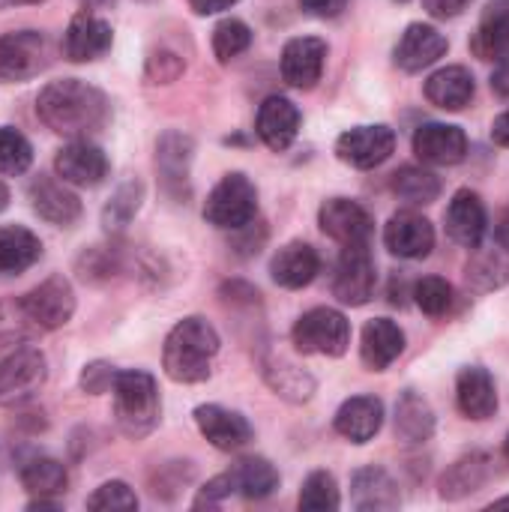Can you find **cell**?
Instances as JSON below:
<instances>
[{
	"mask_svg": "<svg viewBox=\"0 0 509 512\" xmlns=\"http://www.w3.org/2000/svg\"><path fill=\"white\" fill-rule=\"evenodd\" d=\"M36 114L57 135L87 138L105 129L111 105L99 87L78 78H63L42 87V93L36 96Z\"/></svg>",
	"mask_w": 509,
	"mask_h": 512,
	"instance_id": "1",
	"label": "cell"
},
{
	"mask_svg": "<svg viewBox=\"0 0 509 512\" xmlns=\"http://www.w3.org/2000/svg\"><path fill=\"white\" fill-rule=\"evenodd\" d=\"M219 354V333L204 318L192 315L171 327L162 348V369L177 384H201L210 378L213 357Z\"/></svg>",
	"mask_w": 509,
	"mask_h": 512,
	"instance_id": "2",
	"label": "cell"
},
{
	"mask_svg": "<svg viewBox=\"0 0 509 512\" xmlns=\"http://www.w3.org/2000/svg\"><path fill=\"white\" fill-rule=\"evenodd\" d=\"M159 414H162V402H159L153 375H147L141 369L117 372V381H114L117 429L132 441H141L159 426Z\"/></svg>",
	"mask_w": 509,
	"mask_h": 512,
	"instance_id": "3",
	"label": "cell"
},
{
	"mask_svg": "<svg viewBox=\"0 0 509 512\" xmlns=\"http://www.w3.org/2000/svg\"><path fill=\"white\" fill-rule=\"evenodd\" d=\"M255 213H258V189L240 171L225 174L213 186L204 204V219L216 228H231V231L249 228Z\"/></svg>",
	"mask_w": 509,
	"mask_h": 512,
	"instance_id": "4",
	"label": "cell"
},
{
	"mask_svg": "<svg viewBox=\"0 0 509 512\" xmlns=\"http://www.w3.org/2000/svg\"><path fill=\"white\" fill-rule=\"evenodd\" d=\"M300 354H321V357H342L351 345V324L336 309H312L300 315L291 333Z\"/></svg>",
	"mask_w": 509,
	"mask_h": 512,
	"instance_id": "5",
	"label": "cell"
},
{
	"mask_svg": "<svg viewBox=\"0 0 509 512\" xmlns=\"http://www.w3.org/2000/svg\"><path fill=\"white\" fill-rule=\"evenodd\" d=\"M24 318L39 330H60L75 315V291L63 276H48L18 300Z\"/></svg>",
	"mask_w": 509,
	"mask_h": 512,
	"instance_id": "6",
	"label": "cell"
},
{
	"mask_svg": "<svg viewBox=\"0 0 509 512\" xmlns=\"http://www.w3.org/2000/svg\"><path fill=\"white\" fill-rule=\"evenodd\" d=\"M48 378L45 354L36 348H18L0 360V408L21 405L33 399Z\"/></svg>",
	"mask_w": 509,
	"mask_h": 512,
	"instance_id": "7",
	"label": "cell"
},
{
	"mask_svg": "<svg viewBox=\"0 0 509 512\" xmlns=\"http://www.w3.org/2000/svg\"><path fill=\"white\" fill-rule=\"evenodd\" d=\"M375 261L369 246H342L336 273H333V297L345 306H366L375 297Z\"/></svg>",
	"mask_w": 509,
	"mask_h": 512,
	"instance_id": "8",
	"label": "cell"
},
{
	"mask_svg": "<svg viewBox=\"0 0 509 512\" xmlns=\"http://www.w3.org/2000/svg\"><path fill=\"white\" fill-rule=\"evenodd\" d=\"M48 63V42L39 30L0 36V81H27Z\"/></svg>",
	"mask_w": 509,
	"mask_h": 512,
	"instance_id": "9",
	"label": "cell"
},
{
	"mask_svg": "<svg viewBox=\"0 0 509 512\" xmlns=\"http://www.w3.org/2000/svg\"><path fill=\"white\" fill-rule=\"evenodd\" d=\"M396 150V132L384 123L378 126H354L348 132L339 135L336 141V153L342 162L354 165V168H378L381 162H387Z\"/></svg>",
	"mask_w": 509,
	"mask_h": 512,
	"instance_id": "10",
	"label": "cell"
},
{
	"mask_svg": "<svg viewBox=\"0 0 509 512\" xmlns=\"http://www.w3.org/2000/svg\"><path fill=\"white\" fill-rule=\"evenodd\" d=\"M318 222H321V231L342 246H369V240L375 234V222H372L369 210L351 198L324 201Z\"/></svg>",
	"mask_w": 509,
	"mask_h": 512,
	"instance_id": "11",
	"label": "cell"
},
{
	"mask_svg": "<svg viewBox=\"0 0 509 512\" xmlns=\"http://www.w3.org/2000/svg\"><path fill=\"white\" fill-rule=\"evenodd\" d=\"M384 243L393 255L420 261V258L432 255V249H435V228L417 210H399L390 216V222L384 228Z\"/></svg>",
	"mask_w": 509,
	"mask_h": 512,
	"instance_id": "12",
	"label": "cell"
},
{
	"mask_svg": "<svg viewBox=\"0 0 509 512\" xmlns=\"http://www.w3.org/2000/svg\"><path fill=\"white\" fill-rule=\"evenodd\" d=\"M57 177L72 186H99L108 177V156L87 138H72L54 159Z\"/></svg>",
	"mask_w": 509,
	"mask_h": 512,
	"instance_id": "13",
	"label": "cell"
},
{
	"mask_svg": "<svg viewBox=\"0 0 509 512\" xmlns=\"http://www.w3.org/2000/svg\"><path fill=\"white\" fill-rule=\"evenodd\" d=\"M195 426L222 453L243 450L252 441L249 420L243 414H237V411L222 408V405H201V408H195Z\"/></svg>",
	"mask_w": 509,
	"mask_h": 512,
	"instance_id": "14",
	"label": "cell"
},
{
	"mask_svg": "<svg viewBox=\"0 0 509 512\" xmlns=\"http://www.w3.org/2000/svg\"><path fill=\"white\" fill-rule=\"evenodd\" d=\"M327 42L318 36H297L282 51V78L297 90H312L321 81Z\"/></svg>",
	"mask_w": 509,
	"mask_h": 512,
	"instance_id": "15",
	"label": "cell"
},
{
	"mask_svg": "<svg viewBox=\"0 0 509 512\" xmlns=\"http://www.w3.org/2000/svg\"><path fill=\"white\" fill-rule=\"evenodd\" d=\"M111 24L93 12H78L63 36V54L72 63H90L99 60L102 54H108L111 48Z\"/></svg>",
	"mask_w": 509,
	"mask_h": 512,
	"instance_id": "16",
	"label": "cell"
},
{
	"mask_svg": "<svg viewBox=\"0 0 509 512\" xmlns=\"http://www.w3.org/2000/svg\"><path fill=\"white\" fill-rule=\"evenodd\" d=\"M414 153L426 165H459L468 153V135L453 123H423L414 132Z\"/></svg>",
	"mask_w": 509,
	"mask_h": 512,
	"instance_id": "17",
	"label": "cell"
},
{
	"mask_svg": "<svg viewBox=\"0 0 509 512\" xmlns=\"http://www.w3.org/2000/svg\"><path fill=\"white\" fill-rule=\"evenodd\" d=\"M27 195H30V207L36 210L39 219L57 225V228H69L81 219V201L75 192H69L63 183H57L54 177H45L39 174L30 186H27Z\"/></svg>",
	"mask_w": 509,
	"mask_h": 512,
	"instance_id": "18",
	"label": "cell"
},
{
	"mask_svg": "<svg viewBox=\"0 0 509 512\" xmlns=\"http://www.w3.org/2000/svg\"><path fill=\"white\" fill-rule=\"evenodd\" d=\"M450 42L447 36L432 27V24H408V30L402 33L399 45H396V66H402L405 72H423L432 63H438L447 54Z\"/></svg>",
	"mask_w": 509,
	"mask_h": 512,
	"instance_id": "19",
	"label": "cell"
},
{
	"mask_svg": "<svg viewBox=\"0 0 509 512\" xmlns=\"http://www.w3.org/2000/svg\"><path fill=\"white\" fill-rule=\"evenodd\" d=\"M300 120H303L300 117V108L291 99H285V96H267L261 102V108H258L255 129H258V138L270 150L282 153V150H288L294 144V138L300 132Z\"/></svg>",
	"mask_w": 509,
	"mask_h": 512,
	"instance_id": "20",
	"label": "cell"
},
{
	"mask_svg": "<svg viewBox=\"0 0 509 512\" xmlns=\"http://www.w3.org/2000/svg\"><path fill=\"white\" fill-rule=\"evenodd\" d=\"M486 231H489V216L480 195L471 189H459L447 207V234L465 249H480Z\"/></svg>",
	"mask_w": 509,
	"mask_h": 512,
	"instance_id": "21",
	"label": "cell"
},
{
	"mask_svg": "<svg viewBox=\"0 0 509 512\" xmlns=\"http://www.w3.org/2000/svg\"><path fill=\"white\" fill-rule=\"evenodd\" d=\"M318 273H321V258H318V252H315L309 243H303V240H294V243L282 246V249L273 255V261H270V276H273V282L282 285V288H291V291L312 285Z\"/></svg>",
	"mask_w": 509,
	"mask_h": 512,
	"instance_id": "22",
	"label": "cell"
},
{
	"mask_svg": "<svg viewBox=\"0 0 509 512\" xmlns=\"http://www.w3.org/2000/svg\"><path fill=\"white\" fill-rule=\"evenodd\" d=\"M351 504L360 512H393L399 510L402 495L396 480L381 468H363L351 480Z\"/></svg>",
	"mask_w": 509,
	"mask_h": 512,
	"instance_id": "23",
	"label": "cell"
},
{
	"mask_svg": "<svg viewBox=\"0 0 509 512\" xmlns=\"http://www.w3.org/2000/svg\"><path fill=\"white\" fill-rule=\"evenodd\" d=\"M456 402L468 420H489L498 411L495 381L483 366H465L456 381Z\"/></svg>",
	"mask_w": 509,
	"mask_h": 512,
	"instance_id": "24",
	"label": "cell"
},
{
	"mask_svg": "<svg viewBox=\"0 0 509 512\" xmlns=\"http://www.w3.org/2000/svg\"><path fill=\"white\" fill-rule=\"evenodd\" d=\"M384 426V402L375 396H354L336 411V432L351 444L372 441Z\"/></svg>",
	"mask_w": 509,
	"mask_h": 512,
	"instance_id": "25",
	"label": "cell"
},
{
	"mask_svg": "<svg viewBox=\"0 0 509 512\" xmlns=\"http://www.w3.org/2000/svg\"><path fill=\"white\" fill-rule=\"evenodd\" d=\"M402 351H405V333L399 330V324H393L390 318H375L366 324L360 357L372 372H384L387 366H393Z\"/></svg>",
	"mask_w": 509,
	"mask_h": 512,
	"instance_id": "26",
	"label": "cell"
},
{
	"mask_svg": "<svg viewBox=\"0 0 509 512\" xmlns=\"http://www.w3.org/2000/svg\"><path fill=\"white\" fill-rule=\"evenodd\" d=\"M195 144L183 132H165L156 144V168L165 180V189L180 195L186 180H189V165H192Z\"/></svg>",
	"mask_w": 509,
	"mask_h": 512,
	"instance_id": "27",
	"label": "cell"
},
{
	"mask_svg": "<svg viewBox=\"0 0 509 512\" xmlns=\"http://www.w3.org/2000/svg\"><path fill=\"white\" fill-rule=\"evenodd\" d=\"M474 75L465 66H444L426 81V99L444 111H462L474 99Z\"/></svg>",
	"mask_w": 509,
	"mask_h": 512,
	"instance_id": "28",
	"label": "cell"
},
{
	"mask_svg": "<svg viewBox=\"0 0 509 512\" xmlns=\"http://www.w3.org/2000/svg\"><path fill=\"white\" fill-rule=\"evenodd\" d=\"M474 54L483 57V60H507L509 57V0H492L480 27H477V36L471 42Z\"/></svg>",
	"mask_w": 509,
	"mask_h": 512,
	"instance_id": "29",
	"label": "cell"
},
{
	"mask_svg": "<svg viewBox=\"0 0 509 512\" xmlns=\"http://www.w3.org/2000/svg\"><path fill=\"white\" fill-rule=\"evenodd\" d=\"M42 255V243L21 225L0 228V276H18L30 270Z\"/></svg>",
	"mask_w": 509,
	"mask_h": 512,
	"instance_id": "30",
	"label": "cell"
},
{
	"mask_svg": "<svg viewBox=\"0 0 509 512\" xmlns=\"http://www.w3.org/2000/svg\"><path fill=\"white\" fill-rule=\"evenodd\" d=\"M228 474L234 480V492H240L249 501L270 498L279 489V471L264 456H246Z\"/></svg>",
	"mask_w": 509,
	"mask_h": 512,
	"instance_id": "31",
	"label": "cell"
},
{
	"mask_svg": "<svg viewBox=\"0 0 509 512\" xmlns=\"http://www.w3.org/2000/svg\"><path fill=\"white\" fill-rule=\"evenodd\" d=\"M435 432V414L423 396L408 390L396 405V435L405 444H426Z\"/></svg>",
	"mask_w": 509,
	"mask_h": 512,
	"instance_id": "32",
	"label": "cell"
},
{
	"mask_svg": "<svg viewBox=\"0 0 509 512\" xmlns=\"http://www.w3.org/2000/svg\"><path fill=\"white\" fill-rule=\"evenodd\" d=\"M489 465H492V462H489V456H483V453H471V456L459 459V462L444 474V480H441V498L459 501V498L477 492V489L489 480V471H492Z\"/></svg>",
	"mask_w": 509,
	"mask_h": 512,
	"instance_id": "33",
	"label": "cell"
},
{
	"mask_svg": "<svg viewBox=\"0 0 509 512\" xmlns=\"http://www.w3.org/2000/svg\"><path fill=\"white\" fill-rule=\"evenodd\" d=\"M18 477H21V486L36 498H57L69 486L66 468L57 459H48V456H36V459L24 462Z\"/></svg>",
	"mask_w": 509,
	"mask_h": 512,
	"instance_id": "34",
	"label": "cell"
},
{
	"mask_svg": "<svg viewBox=\"0 0 509 512\" xmlns=\"http://www.w3.org/2000/svg\"><path fill=\"white\" fill-rule=\"evenodd\" d=\"M393 192L414 204V207H426L432 201H438L441 195V180L438 174H432L429 168H420V165H405L393 174Z\"/></svg>",
	"mask_w": 509,
	"mask_h": 512,
	"instance_id": "35",
	"label": "cell"
},
{
	"mask_svg": "<svg viewBox=\"0 0 509 512\" xmlns=\"http://www.w3.org/2000/svg\"><path fill=\"white\" fill-rule=\"evenodd\" d=\"M264 378L267 384L288 402H309L312 393H315V381L312 375H306L303 369L291 366V363H267L264 369Z\"/></svg>",
	"mask_w": 509,
	"mask_h": 512,
	"instance_id": "36",
	"label": "cell"
},
{
	"mask_svg": "<svg viewBox=\"0 0 509 512\" xmlns=\"http://www.w3.org/2000/svg\"><path fill=\"white\" fill-rule=\"evenodd\" d=\"M141 198H144V186H141L138 180L120 183L117 192L111 195V201H108L105 210H102V225H105L108 231H123V228L132 222V216L138 213Z\"/></svg>",
	"mask_w": 509,
	"mask_h": 512,
	"instance_id": "37",
	"label": "cell"
},
{
	"mask_svg": "<svg viewBox=\"0 0 509 512\" xmlns=\"http://www.w3.org/2000/svg\"><path fill=\"white\" fill-rule=\"evenodd\" d=\"M342 507L339 498V486L336 477L327 471H315L306 477L303 489H300V510L306 512H336Z\"/></svg>",
	"mask_w": 509,
	"mask_h": 512,
	"instance_id": "38",
	"label": "cell"
},
{
	"mask_svg": "<svg viewBox=\"0 0 509 512\" xmlns=\"http://www.w3.org/2000/svg\"><path fill=\"white\" fill-rule=\"evenodd\" d=\"M252 45V30L240 18H225L213 30V51L222 63H231Z\"/></svg>",
	"mask_w": 509,
	"mask_h": 512,
	"instance_id": "39",
	"label": "cell"
},
{
	"mask_svg": "<svg viewBox=\"0 0 509 512\" xmlns=\"http://www.w3.org/2000/svg\"><path fill=\"white\" fill-rule=\"evenodd\" d=\"M414 300L417 306L429 315V318H444L453 309L456 291L447 279L441 276H426L414 285Z\"/></svg>",
	"mask_w": 509,
	"mask_h": 512,
	"instance_id": "40",
	"label": "cell"
},
{
	"mask_svg": "<svg viewBox=\"0 0 509 512\" xmlns=\"http://www.w3.org/2000/svg\"><path fill=\"white\" fill-rule=\"evenodd\" d=\"M33 162V147L30 141L12 129V126H0V174L15 177L24 174Z\"/></svg>",
	"mask_w": 509,
	"mask_h": 512,
	"instance_id": "41",
	"label": "cell"
},
{
	"mask_svg": "<svg viewBox=\"0 0 509 512\" xmlns=\"http://www.w3.org/2000/svg\"><path fill=\"white\" fill-rule=\"evenodd\" d=\"M87 510H93V512L138 510V495H135L126 483L111 480V483H102V486L87 498Z\"/></svg>",
	"mask_w": 509,
	"mask_h": 512,
	"instance_id": "42",
	"label": "cell"
},
{
	"mask_svg": "<svg viewBox=\"0 0 509 512\" xmlns=\"http://www.w3.org/2000/svg\"><path fill=\"white\" fill-rule=\"evenodd\" d=\"M114 270H117V252H111V249L93 246V249H87V252L78 258V273H81V279H90V282L111 279Z\"/></svg>",
	"mask_w": 509,
	"mask_h": 512,
	"instance_id": "43",
	"label": "cell"
},
{
	"mask_svg": "<svg viewBox=\"0 0 509 512\" xmlns=\"http://www.w3.org/2000/svg\"><path fill=\"white\" fill-rule=\"evenodd\" d=\"M114 381H117V369L105 360H96V363H87L84 372H81V390L90 393V396H102L108 390H114Z\"/></svg>",
	"mask_w": 509,
	"mask_h": 512,
	"instance_id": "44",
	"label": "cell"
},
{
	"mask_svg": "<svg viewBox=\"0 0 509 512\" xmlns=\"http://www.w3.org/2000/svg\"><path fill=\"white\" fill-rule=\"evenodd\" d=\"M147 72H150V78H156L159 84H168V81H174V78L183 72V63H180V57H177V54L159 51V54H153V57H150Z\"/></svg>",
	"mask_w": 509,
	"mask_h": 512,
	"instance_id": "45",
	"label": "cell"
},
{
	"mask_svg": "<svg viewBox=\"0 0 509 512\" xmlns=\"http://www.w3.org/2000/svg\"><path fill=\"white\" fill-rule=\"evenodd\" d=\"M231 492H234V480H231V474H222V477H213L201 492H198V498H195V507H213V504H219V501H225V498H231Z\"/></svg>",
	"mask_w": 509,
	"mask_h": 512,
	"instance_id": "46",
	"label": "cell"
},
{
	"mask_svg": "<svg viewBox=\"0 0 509 512\" xmlns=\"http://www.w3.org/2000/svg\"><path fill=\"white\" fill-rule=\"evenodd\" d=\"M348 0H300L303 12L315 15V18H336L345 9Z\"/></svg>",
	"mask_w": 509,
	"mask_h": 512,
	"instance_id": "47",
	"label": "cell"
},
{
	"mask_svg": "<svg viewBox=\"0 0 509 512\" xmlns=\"http://www.w3.org/2000/svg\"><path fill=\"white\" fill-rule=\"evenodd\" d=\"M471 0H426V9L435 15V18H456L459 12L468 9Z\"/></svg>",
	"mask_w": 509,
	"mask_h": 512,
	"instance_id": "48",
	"label": "cell"
},
{
	"mask_svg": "<svg viewBox=\"0 0 509 512\" xmlns=\"http://www.w3.org/2000/svg\"><path fill=\"white\" fill-rule=\"evenodd\" d=\"M492 90L498 96H509V57L498 60V69L492 72Z\"/></svg>",
	"mask_w": 509,
	"mask_h": 512,
	"instance_id": "49",
	"label": "cell"
},
{
	"mask_svg": "<svg viewBox=\"0 0 509 512\" xmlns=\"http://www.w3.org/2000/svg\"><path fill=\"white\" fill-rule=\"evenodd\" d=\"M237 0H189V6L198 12V15H213V12H222V9H231Z\"/></svg>",
	"mask_w": 509,
	"mask_h": 512,
	"instance_id": "50",
	"label": "cell"
},
{
	"mask_svg": "<svg viewBox=\"0 0 509 512\" xmlns=\"http://www.w3.org/2000/svg\"><path fill=\"white\" fill-rule=\"evenodd\" d=\"M492 141L501 144V147H509V108L495 120V126H492Z\"/></svg>",
	"mask_w": 509,
	"mask_h": 512,
	"instance_id": "51",
	"label": "cell"
},
{
	"mask_svg": "<svg viewBox=\"0 0 509 512\" xmlns=\"http://www.w3.org/2000/svg\"><path fill=\"white\" fill-rule=\"evenodd\" d=\"M495 243L509 252V210H504V216L498 219V225H495Z\"/></svg>",
	"mask_w": 509,
	"mask_h": 512,
	"instance_id": "52",
	"label": "cell"
},
{
	"mask_svg": "<svg viewBox=\"0 0 509 512\" xmlns=\"http://www.w3.org/2000/svg\"><path fill=\"white\" fill-rule=\"evenodd\" d=\"M6 207H9V189L0 183V210H6Z\"/></svg>",
	"mask_w": 509,
	"mask_h": 512,
	"instance_id": "53",
	"label": "cell"
},
{
	"mask_svg": "<svg viewBox=\"0 0 509 512\" xmlns=\"http://www.w3.org/2000/svg\"><path fill=\"white\" fill-rule=\"evenodd\" d=\"M504 507H509V498H501V501L492 504V510H504Z\"/></svg>",
	"mask_w": 509,
	"mask_h": 512,
	"instance_id": "54",
	"label": "cell"
},
{
	"mask_svg": "<svg viewBox=\"0 0 509 512\" xmlns=\"http://www.w3.org/2000/svg\"><path fill=\"white\" fill-rule=\"evenodd\" d=\"M102 3H111V0H87V6H102Z\"/></svg>",
	"mask_w": 509,
	"mask_h": 512,
	"instance_id": "55",
	"label": "cell"
},
{
	"mask_svg": "<svg viewBox=\"0 0 509 512\" xmlns=\"http://www.w3.org/2000/svg\"><path fill=\"white\" fill-rule=\"evenodd\" d=\"M12 3H42V0H12Z\"/></svg>",
	"mask_w": 509,
	"mask_h": 512,
	"instance_id": "56",
	"label": "cell"
},
{
	"mask_svg": "<svg viewBox=\"0 0 509 512\" xmlns=\"http://www.w3.org/2000/svg\"><path fill=\"white\" fill-rule=\"evenodd\" d=\"M504 453H507V459H509V435H507V444H504Z\"/></svg>",
	"mask_w": 509,
	"mask_h": 512,
	"instance_id": "57",
	"label": "cell"
},
{
	"mask_svg": "<svg viewBox=\"0 0 509 512\" xmlns=\"http://www.w3.org/2000/svg\"><path fill=\"white\" fill-rule=\"evenodd\" d=\"M402 3H405V0H402Z\"/></svg>",
	"mask_w": 509,
	"mask_h": 512,
	"instance_id": "58",
	"label": "cell"
}]
</instances>
